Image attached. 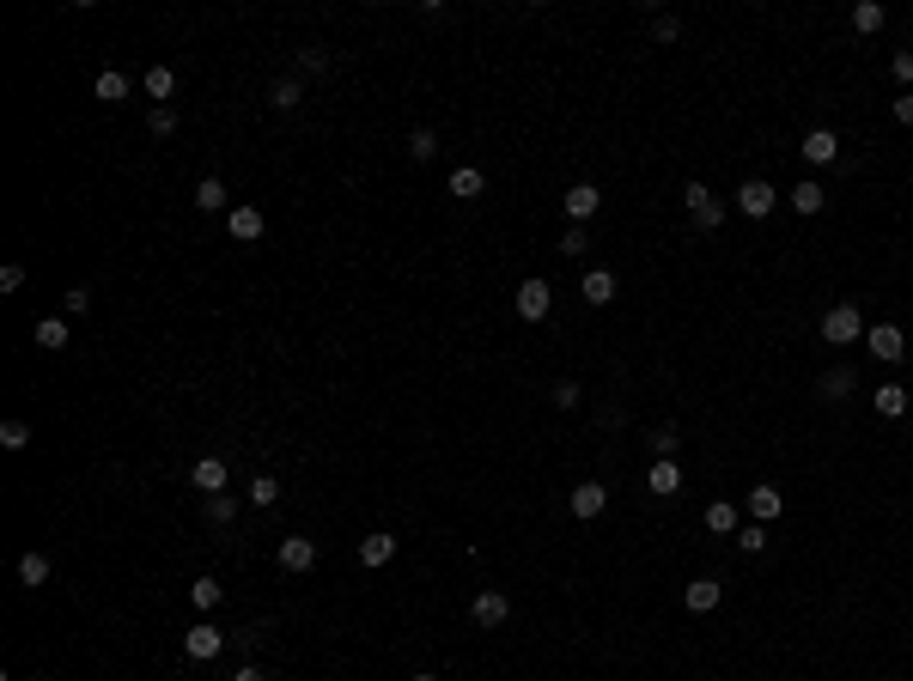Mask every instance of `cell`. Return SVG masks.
Wrapping results in <instances>:
<instances>
[{
	"label": "cell",
	"mask_w": 913,
	"mask_h": 681,
	"mask_svg": "<svg viewBox=\"0 0 913 681\" xmlns=\"http://www.w3.org/2000/svg\"><path fill=\"white\" fill-rule=\"evenodd\" d=\"M822 340H829V347H847V340H865V317H858L852 304H834L829 317H822Z\"/></svg>",
	"instance_id": "1"
},
{
	"label": "cell",
	"mask_w": 913,
	"mask_h": 681,
	"mask_svg": "<svg viewBox=\"0 0 913 681\" xmlns=\"http://www.w3.org/2000/svg\"><path fill=\"white\" fill-rule=\"evenodd\" d=\"M299 67L304 74H329V55L323 49H299Z\"/></svg>",
	"instance_id": "41"
},
{
	"label": "cell",
	"mask_w": 913,
	"mask_h": 681,
	"mask_svg": "<svg viewBox=\"0 0 913 681\" xmlns=\"http://www.w3.org/2000/svg\"><path fill=\"white\" fill-rule=\"evenodd\" d=\"M773 201H779V195H773V183L749 177L743 189H737V213H749V220H768V213H773Z\"/></svg>",
	"instance_id": "4"
},
{
	"label": "cell",
	"mask_w": 913,
	"mask_h": 681,
	"mask_svg": "<svg viewBox=\"0 0 913 681\" xmlns=\"http://www.w3.org/2000/svg\"><path fill=\"white\" fill-rule=\"evenodd\" d=\"M146 128H153V134H177V110H171V104H159V110L146 116Z\"/></svg>",
	"instance_id": "39"
},
{
	"label": "cell",
	"mask_w": 913,
	"mask_h": 681,
	"mask_svg": "<svg viewBox=\"0 0 913 681\" xmlns=\"http://www.w3.org/2000/svg\"><path fill=\"white\" fill-rule=\"evenodd\" d=\"M548 304H554V286H548V281H524V286H518V317H524V322H542Z\"/></svg>",
	"instance_id": "6"
},
{
	"label": "cell",
	"mask_w": 913,
	"mask_h": 681,
	"mask_svg": "<svg viewBox=\"0 0 913 681\" xmlns=\"http://www.w3.org/2000/svg\"><path fill=\"white\" fill-rule=\"evenodd\" d=\"M737 548H743V554H761V548H768V523H749V529H737Z\"/></svg>",
	"instance_id": "37"
},
{
	"label": "cell",
	"mask_w": 913,
	"mask_h": 681,
	"mask_svg": "<svg viewBox=\"0 0 913 681\" xmlns=\"http://www.w3.org/2000/svg\"><path fill=\"white\" fill-rule=\"evenodd\" d=\"M317 566V541L311 536H286L281 541V572H311Z\"/></svg>",
	"instance_id": "10"
},
{
	"label": "cell",
	"mask_w": 913,
	"mask_h": 681,
	"mask_svg": "<svg viewBox=\"0 0 913 681\" xmlns=\"http://www.w3.org/2000/svg\"><path fill=\"white\" fill-rule=\"evenodd\" d=\"M719 597H725V584H719V578H694L689 590H682V602H689L694 615H712V608H719Z\"/></svg>",
	"instance_id": "16"
},
{
	"label": "cell",
	"mask_w": 913,
	"mask_h": 681,
	"mask_svg": "<svg viewBox=\"0 0 913 681\" xmlns=\"http://www.w3.org/2000/svg\"><path fill=\"white\" fill-rule=\"evenodd\" d=\"M390 560H396V536H384V529L360 536V566H390Z\"/></svg>",
	"instance_id": "18"
},
{
	"label": "cell",
	"mask_w": 913,
	"mask_h": 681,
	"mask_svg": "<svg viewBox=\"0 0 913 681\" xmlns=\"http://www.w3.org/2000/svg\"><path fill=\"white\" fill-rule=\"evenodd\" d=\"M92 92H98V104H128V92H134V85H128V74H116V67H110V74H98V85H92Z\"/></svg>",
	"instance_id": "21"
},
{
	"label": "cell",
	"mask_w": 913,
	"mask_h": 681,
	"mask_svg": "<svg viewBox=\"0 0 913 681\" xmlns=\"http://www.w3.org/2000/svg\"><path fill=\"white\" fill-rule=\"evenodd\" d=\"M37 347H43V353H61V347H67V322H61V317H43V322H37Z\"/></svg>",
	"instance_id": "27"
},
{
	"label": "cell",
	"mask_w": 913,
	"mask_h": 681,
	"mask_svg": "<svg viewBox=\"0 0 913 681\" xmlns=\"http://www.w3.org/2000/svg\"><path fill=\"white\" fill-rule=\"evenodd\" d=\"M651 37H658V43H676V37H682V25H676V19H658V25H651Z\"/></svg>",
	"instance_id": "45"
},
{
	"label": "cell",
	"mask_w": 913,
	"mask_h": 681,
	"mask_svg": "<svg viewBox=\"0 0 913 681\" xmlns=\"http://www.w3.org/2000/svg\"><path fill=\"white\" fill-rule=\"evenodd\" d=\"M682 201H689V213H694L700 201H712V189H707V183H689V189H682Z\"/></svg>",
	"instance_id": "46"
},
{
	"label": "cell",
	"mask_w": 913,
	"mask_h": 681,
	"mask_svg": "<svg viewBox=\"0 0 913 681\" xmlns=\"http://www.w3.org/2000/svg\"><path fill=\"white\" fill-rule=\"evenodd\" d=\"M798 153H804L810 164H834V159H840V134H834V128H810Z\"/></svg>",
	"instance_id": "11"
},
{
	"label": "cell",
	"mask_w": 913,
	"mask_h": 681,
	"mask_svg": "<svg viewBox=\"0 0 913 681\" xmlns=\"http://www.w3.org/2000/svg\"><path fill=\"white\" fill-rule=\"evenodd\" d=\"M646 487L658 493V499H676V493H682V469H676V457H658V462H651V469H646Z\"/></svg>",
	"instance_id": "9"
},
{
	"label": "cell",
	"mask_w": 913,
	"mask_h": 681,
	"mask_svg": "<svg viewBox=\"0 0 913 681\" xmlns=\"http://www.w3.org/2000/svg\"><path fill=\"white\" fill-rule=\"evenodd\" d=\"M865 340H871V353H877V360H908V335H901V329H895V322H877V329H865Z\"/></svg>",
	"instance_id": "7"
},
{
	"label": "cell",
	"mask_w": 913,
	"mask_h": 681,
	"mask_svg": "<svg viewBox=\"0 0 913 681\" xmlns=\"http://www.w3.org/2000/svg\"><path fill=\"white\" fill-rule=\"evenodd\" d=\"M189 487H202L207 499H213V493H225V462H220V457H202L195 469H189Z\"/></svg>",
	"instance_id": "15"
},
{
	"label": "cell",
	"mask_w": 913,
	"mask_h": 681,
	"mask_svg": "<svg viewBox=\"0 0 913 681\" xmlns=\"http://www.w3.org/2000/svg\"><path fill=\"white\" fill-rule=\"evenodd\" d=\"M579 292H585V304H609L615 299V274H609V268H590Z\"/></svg>",
	"instance_id": "22"
},
{
	"label": "cell",
	"mask_w": 913,
	"mask_h": 681,
	"mask_svg": "<svg viewBox=\"0 0 913 681\" xmlns=\"http://www.w3.org/2000/svg\"><path fill=\"white\" fill-rule=\"evenodd\" d=\"M889 67H895V80H901V85L913 92V49H895V61H889Z\"/></svg>",
	"instance_id": "40"
},
{
	"label": "cell",
	"mask_w": 913,
	"mask_h": 681,
	"mask_svg": "<svg viewBox=\"0 0 913 681\" xmlns=\"http://www.w3.org/2000/svg\"><path fill=\"white\" fill-rule=\"evenodd\" d=\"M25 681H49V676H25Z\"/></svg>",
	"instance_id": "49"
},
{
	"label": "cell",
	"mask_w": 913,
	"mask_h": 681,
	"mask_svg": "<svg viewBox=\"0 0 913 681\" xmlns=\"http://www.w3.org/2000/svg\"><path fill=\"white\" fill-rule=\"evenodd\" d=\"M877 414L901 420V414H908V383H877Z\"/></svg>",
	"instance_id": "20"
},
{
	"label": "cell",
	"mask_w": 913,
	"mask_h": 681,
	"mask_svg": "<svg viewBox=\"0 0 913 681\" xmlns=\"http://www.w3.org/2000/svg\"><path fill=\"white\" fill-rule=\"evenodd\" d=\"M779 511H786L779 487H768V481H761V487H749V518H755V523H773Z\"/></svg>",
	"instance_id": "17"
},
{
	"label": "cell",
	"mask_w": 913,
	"mask_h": 681,
	"mask_svg": "<svg viewBox=\"0 0 913 681\" xmlns=\"http://www.w3.org/2000/svg\"><path fill=\"white\" fill-rule=\"evenodd\" d=\"M414 681H439V676H414Z\"/></svg>",
	"instance_id": "50"
},
{
	"label": "cell",
	"mask_w": 913,
	"mask_h": 681,
	"mask_svg": "<svg viewBox=\"0 0 913 681\" xmlns=\"http://www.w3.org/2000/svg\"><path fill=\"white\" fill-rule=\"evenodd\" d=\"M146 98H171V92H177V74H171V67H146Z\"/></svg>",
	"instance_id": "28"
},
{
	"label": "cell",
	"mask_w": 913,
	"mask_h": 681,
	"mask_svg": "<svg viewBox=\"0 0 913 681\" xmlns=\"http://www.w3.org/2000/svg\"><path fill=\"white\" fill-rule=\"evenodd\" d=\"M725 225V201H700L694 207V232H719Z\"/></svg>",
	"instance_id": "31"
},
{
	"label": "cell",
	"mask_w": 913,
	"mask_h": 681,
	"mask_svg": "<svg viewBox=\"0 0 913 681\" xmlns=\"http://www.w3.org/2000/svg\"><path fill=\"white\" fill-rule=\"evenodd\" d=\"M883 25H889V13H883L877 0H858V6H852V31H858V37H877Z\"/></svg>",
	"instance_id": "19"
},
{
	"label": "cell",
	"mask_w": 913,
	"mask_h": 681,
	"mask_svg": "<svg viewBox=\"0 0 913 681\" xmlns=\"http://www.w3.org/2000/svg\"><path fill=\"white\" fill-rule=\"evenodd\" d=\"M432 153H439V134H432V128H414V134H408V159H432Z\"/></svg>",
	"instance_id": "32"
},
{
	"label": "cell",
	"mask_w": 913,
	"mask_h": 681,
	"mask_svg": "<svg viewBox=\"0 0 913 681\" xmlns=\"http://www.w3.org/2000/svg\"><path fill=\"white\" fill-rule=\"evenodd\" d=\"M299 98H304V85H299V80H274V85H268V104H274V110H293Z\"/></svg>",
	"instance_id": "30"
},
{
	"label": "cell",
	"mask_w": 913,
	"mask_h": 681,
	"mask_svg": "<svg viewBox=\"0 0 913 681\" xmlns=\"http://www.w3.org/2000/svg\"><path fill=\"white\" fill-rule=\"evenodd\" d=\"M61 311H67V317H85V311H92V292H85V286H67V292H61Z\"/></svg>",
	"instance_id": "36"
},
{
	"label": "cell",
	"mask_w": 913,
	"mask_h": 681,
	"mask_svg": "<svg viewBox=\"0 0 913 681\" xmlns=\"http://www.w3.org/2000/svg\"><path fill=\"white\" fill-rule=\"evenodd\" d=\"M232 681H268V676L256 669V663H243V669H232Z\"/></svg>",
	"instance_id": "48"
},
{
	"label": "cell",
	"mask_w": 913,
	"mask_h": 681,
	"mask_svg": "<svg viewBox=\"0 0 913 681\" xmlns=\"http://www.w3.org/2000/svg\"><path fill=\"white\" fill-rule=\"evenodd\" d=\"M232 518H238V499H232V493H213V499H207V523H220V529H225Z\"/></svg>",
	"instance_id": "33"
},
{
	"label": "cell",
	"mask_w": 913,
	"mask_h": 681,
	"mask_svg": "<svg viewBox=\"0 0 913 681\" xmlns=\"http://www.w3.org/2000/svg\"><path fill=\"white\" fill-rule=\"evenodd\" d=\"M195 207H202V213H232V189H225L220 177H202L195 183Z\"/></svg>",
	"instance_id": "13"
},
{
	"label": "cell",
	"mask_w": 913,
	"mask_h": 681,
	"mask_svg": "<svg viewBox=\"0 0 913 681\" xmlns=\"http://www.w3.org/2000/svg\"><path fill=\"white\" fill-rule=\"evenodd\" d=\"M189 602L207 615V608H220V602H225V584L220 578H195V584H189Z\"/></svg>",
	"instance_id": "24"
},
{
	"label": "cell",
	"mask_w": 913,
	"mask_h": 681,
	"mask_svg": "<svg viewBox=\"0 0 913 681\" xmlns=\"http://www.w3.org/2000/svg\"><path fill=\"white\" fill-rule=\"evenodd\" d=\"M603 505H609V487L603 481H579V487H572V518H579V523L603 518Z\"/></svg>",
	"instance_id": "8"
},
{
	"label": "cell",
	"mask_w": 913,
	"mask_h": 681,
	"mask_svg": "<svg viewBox=\"0 0 913 681\" xmlns=\"http://www.w3.org/2000/svg\"><path fill=\"white\" fill-rule=\"evenodd\" d=\"M19 286H25V268H19V262H6V268H0V292H19Z\"/></svg>",
	"instance_id": "42"
},
{
	"label": "cell",
	"mask_w": 913,
	"mask_h": 681,
	"mask_svg": "<svg viewBox=\"0 0 913 681\" xmlns=\"http://www.w3.org/2000/svg\"><path fill=\"white\" fill-rule=\"evenodd\" d=\"M561 207H567V225H585L597 207H603V189L597 183H572L567 195H561Z\"/></svg>",
	"instance_id": "3"
},
{
	"label": "cell",
	"mask_w": 913,
	"mask_h": 681,
	"mask_svg": "<svg viewBox=\"0 0 913 681\" xmlns=\"http://www.w3.org/2000/svg\"><path fill=\"white\" fill-rule=\"evenodd\" d=\"M895 122H913V92H901V98H895Z\"/></svg>",
	"instance_id": "47"
},
{
	"label": "cell",
	"mask_w": 913,
	"mask_h": 681,
	"mask_svg": "<svg viewBox=\"0 0 913 681\" xmlns=\"http://www.w3.org/2000/svg\"><path fill=\"white\" fill-rule=\"evenodd\" d=\"M274 499H281V481H274V475H256V481H250V505H274Z\"/></svg>",
	"instance_id": "35"
},
{
	"label": "cell",
	"mask_w": 913,
	"mask_h": 681,
	"mask_svg": "<svg viewBox=\"0 0 913 681\" xmlns=\"http://www.w3.org/2000/svg\"><path fill=\"white\" fill-rule=\"evenodd\" d=\"M225 225H232V238H238V243H256V238H263V207H232V213H225Z\"/></svg>",
	"instance_id": "12"
},
{
	"label": "cell",
	"mask_w": 913,
	"mask_h": 681,
	"mask_svg": "<svg viewBox=\"0 0 913 681\" xmlns=\"http://www.w3.org/2000/svg\"><path fill=\"white\" fill-rule=\"evenodd\" d=\"M487 189V177L475 171V164H463V171H451V195H463V201H475Z\"/></svg>",
	"instance_id": "26"
},
{
	"label": "cell",
	"mask_w": 913,
	"mask_h": 681,
	"mask_svg": "<svg viewBox=\"0 0 913 681\" xmlns=\"http://www.w3.org/2000/svg\"><path fill=\"white\" fill-rule=\"evenodd\" d=\"M25 444H31V426H25V420L0 426V450H25Z\"/></svg>",
	"instance_id": "34"
},
{
	"label": "cell",
	"mask_w": 913,
	"mask_h": 681,
	"mask_svg": "<svg viewBox=\"0 0 913 681\" xmlns=\"http://www.w3.org/2000/svg\"><path fill=\"white\" fill-rule=\"evenodd\" d=\"M590 250V232L585 225H567V238H561V256H585Z\"/></svg>",
	"instance_id": "38"
},
{
	"label": "cell",
	"mask_w": 913,
	"mask_h": 681,
	"mask_svg": "<svg viewBox=\"0 0 913 681\" xmlns=\"http://www.w3.org/2000/svg\"><path fill=\"white\" fill-rule=\"evenodd\" d=\"M19 584H31V590L49 584V560H43V554H19Z\"/></svg>",
	"instance_id": "29"
},
{
	"label": "cell",
	"mask_w": 913,
	"mask_h": 681,
	"mask_svg": "<svg viewBox=\"0 0 913 681\" xmlns=\"http://www.w3.org/2000/svg\"><path fill=\"white\" fill-rule=\"evenodd\" d=\"M822 201H829V189H822V183H798V189H791V207H798V213H822Z\"/></svg>",
	"instance_id": "25"
},
{
	"label": "cell",
	"mask_w": 913,
	"mask_h": 681,
	"mask_svg": "<svg viewBox=\"0 0 913 681\" xmlns=\"http://www.w3.org/2000/svg\"><path fill=\"white\" fill-rule=\"evenodd\" d=\"M225 651V633L213 621H195L189 633H183V657H195V663H213Z\"/></svg>",
	"instance_id": "2"
},
{
	"label": "cell",
	"mask_w": 913,
	"mask_h": 681,
	"mask_svg": "<svg viewBox=\"0 0 913 681\" xmlns=\"http://www.w3.org/2000/svg\"><path fill=\"white\" fill-rule=\"evenodd\" d=\"M651 444H658V457H676V426H658Z\"/></svg>",
	"instance_id": "43"
},
{
	"label": "cell",
	"mask_w": 913,
	"mask_h": 681,
	"mask_svg": "<svg viewBox=\"0 0 913 681\" xmlns=\"http://www.w3.org/2000/svg\"><path fill=\"white\" fill-rule=\"evenodd\" d=\"M554 408H579V383H554Z\"/></svg>",
	"instance_id": "44"
},
{
	"label": "cell",
	"mask_w": 913,
	"mask_h": 681,
	"mask_svg": "<svg viewBox=\"0 0 913 681\" xmlns=\"http://www.w3.org/2000/svg\"><path fill=\"white\" fill-rule=\"evenodd\" d=\"M707 529H712V536H737V505H730V499H712V505H707Z\"/></svg>",
	"instance_id": "23"
},
{
	"label": "cell",
	"mask_w": 913,
	"mask_h": 681,
	"mask_svg": "<svg viewBox=\"0 0 913 681\" xmlns=\"http://www.w3.org/2000/svg\"><path fill=\"white\" fill-rule=\"evenodd\" d=\"M506 615H511V602L500 590H475V602H469V621L475 627H506Z\"/></svg>",
	"instance_id": "5"
},
{
	"label": "cell",
	"mask_w": 913,
	"mask_h": 681,
	"mask_svg": "<svg viewBox=\"0 0 913 681\" xmlns=\"http://www.w3.org/2000/svg\"><path fill=\"white\" fill-rule=\"evenodd\" d=\"M816 390H822L829 401H847L852 390H858V371H852V365H834V371H822V378H816Z\"/></svg>",
	"instance_id": "14"
}]
</instances>
